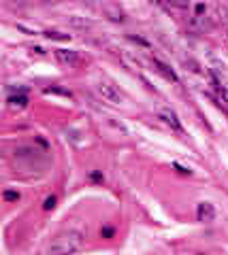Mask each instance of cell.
Segmentation results:
<instances>
[{
	"label": "cell",
	"instance_id": "8",
	"mask_svg": "<svg viewBox=\"0 0 228 255\" xmlns=\"http://www.w3.org/2000/svg\"><path fill=\"white\" fill-rule=\"evenodd\" d=\"M103 11L107 13V17L111 21H124L126 19L124 11L120 9V4H103Z\"/></svg>",
	"mask_w": 228,
	"mask_h": 255
},
{
	"label": "cell",
	"instance_id": "4",
	"mask_svg": "<svg viewBox=\"0 0 228 255\" xmlns=\"http://www.w3.org/2000/svg\"><path fill=\"white\" fill-rule=\"evenodd\" d=\"M196 219L203 221V223H209L216 219V209L214 204L209 202H199V206H196Z\"/></svg>",
	"mask_w": 228,
	"mask_h": 255
},
{
	"label": "cell",
	"instance_id": "7",
	"mask_svg": "<svg viewBox=\"0 0 228 255\" xmlns=\"http://www.w3.org/2000/svg\"><path fill=\"white\" fill-rule=\"evenodd\" d=\"M160 119H162V122L167 124V126H171L175 132H184V128H182V124H179L177 115L173 113L171 109H162V111H160Z\"/></svg>",
	"mask_w": 228,
	"mask_h": 255
},
{
	"label": "cell",
	"instance_id": "12",
	"mask_svg": "<svg viewBox=\"0 0 228 255\" xmlns=\"http://www.w3.org/2000/svg\"><path fill=\"white\" fill-rule=\"evenodd\" d=\"M68 21L73 23V26H79V28H90L92 23L88 19H77V17H68Z\"/></svg>",
	"mask_w": 228,
	"mask_h": 255
},
{
	"label": "cell",
	"instance_id": "6",
	"mask_svg": "<svg viewBox=\"0 0 228 255\" xmlns=\"http://www.w3.org/2000/svg\"><path fill=\"white\" fill-rule=\"evenodd\" d=\"M6 107H9L11 111H23L28 107V96L26 94H9Z\"/></svg>",
	"mask_w": 228,
	"mask_h": 255
},
{
	"label": "cell",
	"instance_id": "5",
	"mask_svg": "<svg viewBox=\"0 0 228 255\" xmlns=\"http://www.w3.org/2000/svg\"><path fill=\"white\" fill-rule=\"evenodd\" d=\"M152 66H154V70H156V73H160L164 79H167V81H173V83H177L179 81V79H177V75L175 73H173V70L167 66V64H164V62H160L158 58H152Z\"/></svg>",
	"mask_w": 228,
	"mask_h": 255
},
{
	"label": "cell",
	"instance_id": "1",
	"mask_svg": "<svg viewBox=\"0 0 228 255\" xmlns=\"http://www.w3.org/2000/svg\"><path fill=\"white\" fill-rule=\"evenodd\" d=\"M85 245V236L79 230H64L60 232L49 245V255H75L77 251H81Z\"/></svg>",
	"mask_w": 228,
	"mask_h": 255
},
{
	"label": "cell",
	"instance_id": "16",
	"mask_svg": "<svg viewBox=\"0 0 228 255\" xmlns=\"http://www.w3.org/2000/svg\"><path fill=\"white\" fill-rule=\"evenodd\" d=\"M92 179H94V181H103V177H100L98 172H92Z\"/></svg>",
	"mask_w": 228,
	"mask_h": 255
},
{
	"label": "cell",
	"instance_id": "2",
	"mask_svg": "<svg viewBox=\"0 0 228 255\" xmlns=\"http://www.w3.org/2000/svg\"><path fill=\"white\" fill-rule=\"evenodd\" d=\"M96 92H98V96L105 102H109V105H122V102H124L122 92L117 90L115 85L109 83V81H98L96 83Z\"/></svg>",
	"mask_w": 228,
	"mask_h": 255
},
{
	"label": "cell",
	"instance_id": "15",
	"mask_svg": "<svg viewBox=\"0 0 228 255\" xmlns=\"http://www.w3.org/2000/svg\"><path fill=\"white\" fill-rule=\"evenodd\" d=\"M111 234H113L111 228H105V230H103V236H111Z\"/></svg>",
	"mask_w": 228,
	"mask_h": 255
},
{
	"label": "cell",
	"instance_id": "10",
	"mask_svg": "<svg viewBox=\"0 0 228 255\" xmlns=\"http://www.w3.org/2000/svg\"><path fill=\"white\" fill-rule=\"evenodd\" d=\"M2 198H4V202H17L21 196H19V191H15V189H4Z\"/></svg>",
	"mask_w": 228,
	"mask_h": 255
},
{
	"label": "cell",
	"instance_id": "14",
	"mask_svg": "<svg viewBox=\"0 0 228 255\" xmlns=\"http://www.w3.org/2000/svg\"><path fill=\"white\" fill-rule=\"evenodd\" d=\"M175 168L182 172V174H190V168H184V166H179V164H175Z\"/></svg>",
	"mask_w": 228,
	"mask_h": 255
},
{
	"label": "cell",
	"instance_id": "9",
	"mask_svg": "<svg viewBox=\"0 0 228 255\" xmlns=\"http://www.w3.org/2000/svg\"><path fill=\"white\" fill-rule=\"evenodd\" d=\"M47 38H51V41H70V34H62V32H53V30H47L43 32Z\"/></svg>",
	"mask_w": 228,
	"mask_h": 255
},
{
	"label": "cell",
	"instance_id": "13",
	"mask_svg": "<svg viewBox=\"0 0 228 255\" xmlns=\"http://www.w3.org/2000/svg\"><path fill=\"white\" fill-rule=\"evenodd\" d=\"M128 38H130V41H135V43H139V45H143V47H149V43L145 41V38H139V36H132V34Z\"/></svg>",
	"mask_w": 228,
	"mask_h": 255
},
{
	"label": "cell",
	"instance_id": "11",
	"mask_svg": "<svg viewBox=\"0 0 228 255\" xmlns=\"http://www.w3.org/2000/svg\"><path fill=\"white\" fill-rule=\"evenodd\" d=\"M56 202H58V198H56V196H49V198H45L43 211H53V209H56Z\"/></svg>",
	"mask_w": 228,
	"mask_h": 255
},
{
	"label": "cell",
	"instance_id": "3",
	"mask_svg": "<svg viewBox=\"0 0 228 255\" xmlns=\"http://www.w3.org/2000/svg\"><path fill=\"white\" fill-rule=\"evenodd\" d=\"M56 58H58L60 64H64V66H68V68L79 66V64H81L79 53L73 51V49H56Z\"/></svg>",
	"mask_w": 228,
	"mask_h": 255
}]
</instances>
